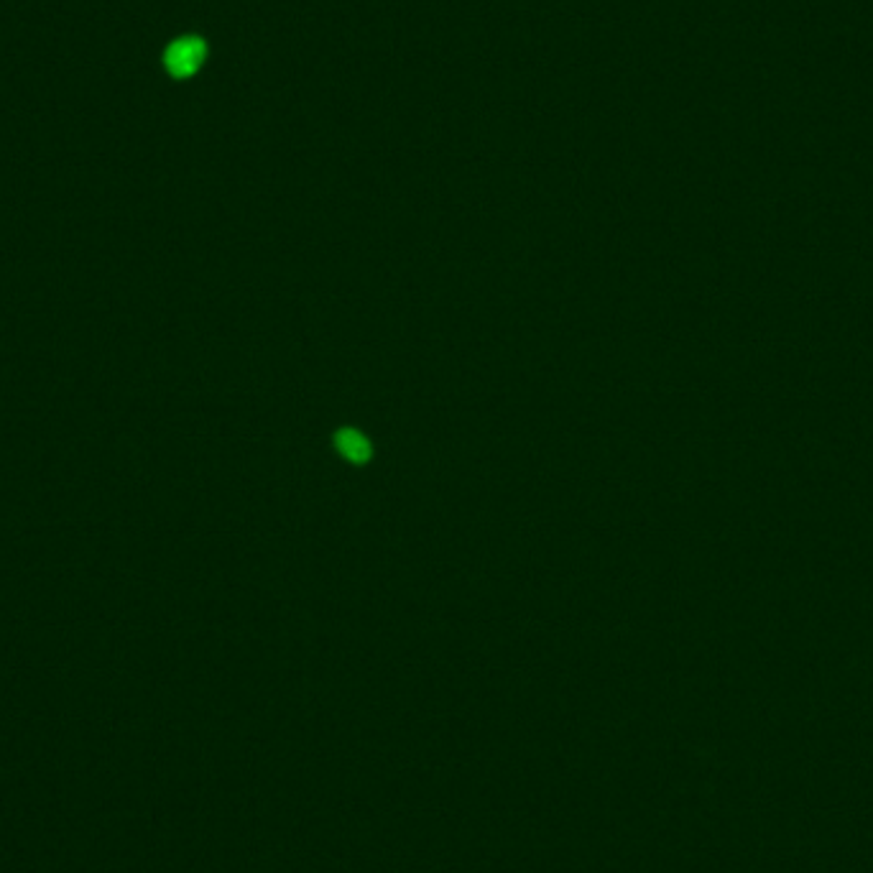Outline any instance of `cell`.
<instances>
[{"instance_id":"obj_1","label":"cell","mask_w":873,"mask_h":873,"mask_svg":"<svg viewBox=\"0 0 873 873\" xmlns=\"http://www.w3.org/2000/svg\"><path fill=\"white\" fill-rule=\"evenodd\" d=\"M202 55H204V49H202V44H197V41H184V44H179L174 49V55H172V64H174V69L176 72H192V69L197 67V62L202 59Z\"/></svg>"},{"instance_id":"obj_2","label":"cell","mask_w":873,"mask_h":873,"mask_svg":"<svg viewBox=\"0 0 873 873\" xmlns=\"http://www.w3.org/2000/svg\"><path fill=\"white\" fill-rule=\"evenodd\" d=\"M337 447L342 450V455L350 457V460H365L368 457V442H365L361 434L355 432H342L337 437Z\"/></svg>"}]
</instances>
